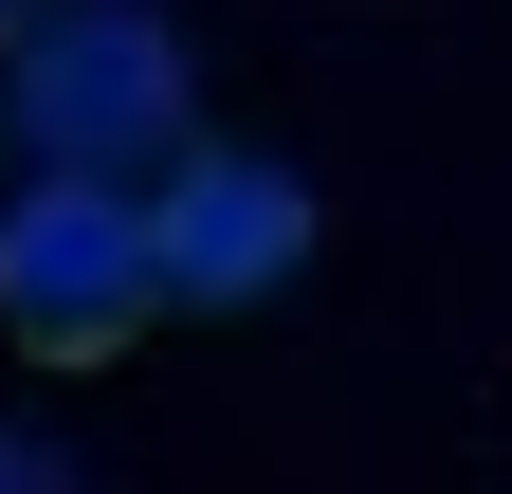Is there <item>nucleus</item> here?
Masks as SVG:
<instances>
[{"label":"nucleus","instance_id":"obj_4","mask_svg":"<svg viewBox=\"0 0 512 494\" xmlns=\"http://www.w3.org/2000/svg\"><path fill=\"white\" fill-rule=\"evenodd\" d=\"M19 19H37V0H0V37H19Z\"/></svg>","mask_w":512,"mask_h":494},{"label":"nucleus","instance_id":"obj_3","mask_svg":"<svg viewBox=\"0 0 512 494\" xmlns=\"http://www.w3.org/2000/svg\"><path fill=\"white\" fill-rule=\"evenodd\" d=\"M147 220H165V312H256L311 275V183L256 147H183L147 183Z\"/></svg>","mask_w":512,"mask_h":494},{"label":"nucleus","instance_id":"obj_2","mask_svg":"<svg viewBox=\"0 0 512 494\" xmlns=\"http://www.w3.org/2000/svg\"><path fill=\"white\" fill-rule=\"evenodd\" d=\"M147 312H165V220H147V183L37 165L19 202H0V330H19L37 366H110V348H147Z\"/></svg>","mask_w":512,"mask_h":494},{"label":"nucleus","instance_id":"obj_1","mask_svg":"<svg viewBox=\"0 0 512 494\" xmlns=\"http://www.w3.org/2000/svg\"><path fill=\"white\" fill-rule=\"evenodd\" d=\"M19 147L37 165H110V183H165L183 147H202V74H183V37H165V0H37L19 37Z\"/></svg>","mask_w":512,"mask_h":494}]
</instances>
